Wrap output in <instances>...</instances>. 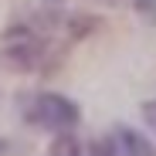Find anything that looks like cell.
Wrapping results in <instances>:
<instances>
[{
  "label": "cell",
  "instance_id": "2",
  "mask_svg": "<svg viewBox=\"0 0 156 156\" xmlns=\"http://www.w3.org/2000/svg\"><path fill=\"white\" fill-rule=\"evenodd\" d=\"M27 119L37 122L41 129H51V133H65V129L78 126V109L61 95H37L27 105Z\"/></svg>",
  "mask_w": 156,
  "mask_h": 156
},
{
  "label": "cell",
  "instance_id": "4",
  "mask_svg": "<svg viewBox=\"0 0 156 156\" xmlns=\"http://www.w3.org/2000/svg\"><path fill=\"white\" fill-rule=\"evenodd\" d=\"M51 156H88V146L71 136V129H65V133H58V139L51 143Z\"/></svg>",
  "mask_w": 156,
  "mask_h": 156
},
{
  "label": "cell",
  "instance_id": "1",
  "mask_svg": "<svg viewBox=\"0 0 156 156\" xmlns=\"http://www.w3.org/2000/svg\"><path fill=\"white\" fill-rule=\"evenodd\" d=\"M85 17H48L17 24L7 34V61L24 71H51L65 61V51L75 37H82L88 27H78Z\"/></svg>",
  "mask_w": 156,
  "mask_h": 156
},
{
  "label": "cell",
  "instance_id": "5",
  "mask_svg": "<svg viewBox=\"0 0 156 156\" xmlns=\"http://www.w3.org/2000/svg\"><path fill=\"white\" fill-rule=\"evenodd\" d=\"M146 119H149V126L156 129V102H149V105H146Z\"/></svg>",
  "mask_w": 156,
  "mask_h": 156
},
{
  "label": "cell",
  "instance_id": "3",
  "mask_svg": "<svg viewBox=\"0 0 156 156\" xmlns=\"http://www.w3.org/2000/svg\"><path fill=\"white\" fill-rule=\"evenodd\" d=\"M95 156H156V149L146 143V136L133 133V129H115L112 136L92 146Z\"/></svg>",
  "mask_w": 156,
  "mask_h": 156
}]
</instances>
